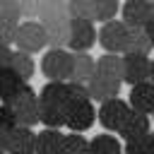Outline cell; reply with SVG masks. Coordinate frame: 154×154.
<instances>
[{"label":"cell","mask_w":154,"mask_h":154,"mask_svg":"<svg viewBox=\"0 0 154 154\" xmlns=\"http://www.w3.org/2000/svg\"><path fill=\"white\" fill-rule=\"evenodd\" d=\"M65 111L67 108H55V106H41L38 103L41 123H43V128H51V130H60L65 125Z\"/></svg>","instance_id":"22"},{"label":"cell","mask_w":154,"mask_h":154,"mask_svg":"<svg viewBox=\"0 0 154 154\" xmlns=\"http://www.w3.org/2000/svg\"><path fill=\"white\" fill-rule=\"evenodd\" d=\"M96 75H101V77H106V79H113V82H123V77H125L123 55L103 53V55L96 60Z\"/></svg>","instance_id":"17"},{"label":"cell","mask_w":154,"mask_h":154,"mask_svg":"<svg viewBox=\"0 0 154 154\" xmlns=\"http://www.w3.org/2000/svg\"><path fill=\"white\" fill-rule=\"evenodd\" d=\"M123 154H154L152 135L140 137V140H128V142L123 144Z\"/></svg>","instance_id":"27"},{"label":"cell","mask_w":154,"mask_h":154,"mask_svg":"<svg viewBox=\"0 0 154 154\" xmlns=\"http://www.w3.org/2000/svg\"><path fill=\"white\" fill-rule=\"evenodd\" d=\"M22 12H19V5L17 0H0V19L5 22H19Z\"/></svg>","instance_id":"30"},{"label":"cell","mask_w":154,"mask_h":154,"mask_svg":"<svg viewBox=\"0 0 154 154\" xmlns=\"http://www.w3.org/2000/svg\"><path fill=\"white\" fill-rule=\"evenodd\" d=\"M17 31H19V22H5V19H0V43L12 46L17 41Z\"/></svg>","instance_id":"28"},{"label":"cell","mask_w":154,"mask_h":154,"mask_svg":"<svg viewBox=\"0 0 154 154\" xmlns=\"http://www.w3.org/2000/svg\"><path fill=\"white\" fill-rule=\"evenodd\" d=\"M41 2H43V0H17L19 12H22V17H24L26 22H34V19L38 17V12H41Z\"/></svg>","instance_id":"29"},{"label":"cell","mask_w":154,"mask_h":154,"mask_svg":"<svg viewBox=\"0 0 154 154\" xmlns=\"http://www.w3.org/2000/svg\"><path fill=\"white\" fill-rule=\"evenodd\" d=\"M152 116H154V113H152Z\"/></svg>","instance_id":"40"},{"label":"cell","mask_w":154,"mask_h":154,"mask_svg":"<svg viewBox=\"0 0 154 154\" xmlns=\"http://www.w3.org/2000/svg\"><path fill=\"white\" fill-rule=\"evenodd\" d=\"M154 19L152 0H128L123 5V22L128 26H147Z\"/></svg>","instance_id":"10"},{"label":"cell","mask_w":154,"mask_h":154,"mask_svg":"<svg viewBox=\"0 0 154 154\" xmlns=\"http://www.w3.org/2000/svg\"><path fill=\"white\" fill-rule=\"evenodd\" d=\"M152 123H149V116H144V113H137V111H132L130 116H128V120H125V125L120 128V137L128 142V140H140V137H147V135H152Z\"/></svg>","instance_id":"15"},{"label":"cell","mask_w":154,"mask_h":154,"mask_svg":"<svg viewBox=\"0 0 154 154\" xmlns=\"http://www.w3.org/2000/svg\"><path fill=\"white\" fill-rule=\"evenodd\" d=\"M128 103H130L132 111L144 113V116H152V113H154V82L135 84V87L130 89Z\"/></svg>","instance_id":"11"},{"label":"cell","mask_w":154,"mask_h":154,"mask_svg":"<svg viewBox=\"0 0 154 154\" xmlns=\"http://www.w3.org/2000/svg\"><path fill=\"white\" fill-rule=\"evenodd\" d=\"M99 34L94 29V22H82V19H72L70 26V43L67 48L72 53H87L94 43H96Z\"/></svg>","instance_id":"9"},{"label":"cell","mask_w":154,"mask_h":154,"mask_svg":"<svg viewBox=\"0 0 154 154\" xmlns=\"http://www.w3.org/2000/svg\"><path fill=\"white\" fill-rule=\"evenodd\" d=\"M10 67L26 82L31 75H34V70H36V63H34V58L29 55V53H24V51H14V55H12V63H10Z\"/></svg>","instance_id":"24"},{"label":"cell","mask_w":154,"mask_h":154,"mask_svg":"<svg viewBox=\"0 0 154 154\" xmlns=\"http://www.w3.org/2000/svg\"><path fill=\"white\" fill-rule=\"evenodd\" d=\"M89 152L91 154H123V144L113 135H96L89 140Z\"/></svg>","instance_id":"21"},{"label":"cell","mask_w":154,"mask_h":154,"mask_svg":"<svg viewBox=\"0 0 154 154\" xmlns=\"http://www.w3.org/2000/svg\"><path fill=\"white\" fill-rule=\"evenodd\" d=\"M89 152V140L82 132H70L63 137V152L60 154H84Z\"/></svg>","instance_id":"25"},{"label":"cell","mask_w":154,"mask_h":154,"mask_svg":"<svg viewBox=\"0 0 154 154\" xmlns=\"http://www.w3.org/2000/svg\"><path fill=\"white\" fill-rule=\"evenodd\" d=\"M38 103L41 106H55V108H67L70 94H67V82H48L38 91Z\"/></svg>","instance_id":"14"},{"label":"cell","mask_w":154,"mask_h":154,"mask_svg":"<svg viewBox=\"0 0 154 154\" xmlns=\"http://www.w3.org/2000/svg\"><path fill=\"white\" fill-rule=\"evenodd\" d=\"M144 29H147V36H149V41H152V48H154V19H152V22H149Z\"/></svg>","instance_id":"35"},{"label":"cell","mask_w":154,"mask_h":154,"mask_svg":"<svg viewBox=\"0 0 154 154\" xmlns=\"http://www.w3.org/2000/svg\"><path fill=\"white\" fill-rule=\"evenodd\" d=\"M63 132L60 130H51L43 128L41 132H36V149L34 154H60L63 152Z\"/></svg>","instance_id":"19"},{"label":"cell","mask_w":154,"mask_h":154,"mask_svg":"<svg viewBox=\"0 0 154 154\" xmlns=\"http://www.w3.org/2000/svg\"><path fill=\"white\" fill-rule=\"evenodd\" d=\"M123 65H125V77L123 82H128L130 87L142 84V82H152V58L149 55H137V53H125L123 55Z\"/></svg>","instance_id":"8"},{"label":"cell","mask_w":154,"mask_h":154,"mask_svg":"<svg viewBox=\"0 0 154 154\" xmlns=\"http://www.w3.org/2000/svg\"><path fill=\"white\" fill-rule=\"evenodd\" d=\"M132 113L130 103L123 101V99H111V101H103L96 111V118L99 123L108 130V132H120V128L125 125L128 116Z\"/></svg>","instance_id":"6"},{"label":"cell","mask_w":154,"mask_h":154,"mask_svg":"<svg viewBox=\"0 0 154 154\" xmlns=\"http://www.w3.org/2000/svg\"><path fill=\"white\" fill-rule=\"evenodd\" d=\"M41 72L48 82H70L72 72V51L67 48H48L41 58Z\"/></svg>","instance_id":"3"},{"label":"cell","mask_w":154,"mask_h":154,"mask_svg":"<svg viewBox=\"0 0 154 154\" xmlns=\"http://www.w3.org/2000/svg\"><path fill=\"white\" fill-rule=\"evenodd\" d=\"M12 128H17L14 113L7 103H0V130H12Z\"/></svg>","instance_id":"32"},{"label":"cell","mask_w":154,"mask_h":154,"mask_svg":"<svg viewBox=\"0 0 154 154\" xmlns=\"http://www.w3.org/2000/svg\"><path fill=\"white\" fill-rule=\"evenodd\" d=\"M96 120V108L91 101H77V103H67L65 111V125L72 132H84L94 125Z\"/></svg>","instance_id":"7"},{"label":"cell","mask_w":154,"mask_h":154,"mask_svg":"<svg viewBox=\"0 0 154 154\" xmlns=\"http://www.w3.org/2000/svg\"><path fill=\"white\" fill-rule=\"evenodd\" d=\"M67 94H70V103H77V101H91L87 84H79V82H67Z\"/></svg>","instance_id":"31"},{"label":"cell","mask_w":154,"mask_h":154,"mask_svg":"<svg viewBox=\"0 0 154 154\" xmlns=\"http://www.w3.org/2000/svg\"><path fill=\"white\" fill-rule=\"evenodd\" d=\"M120 84H123V82H113V79H106V77H101V75H94V77L87 82V89H89L91 101L103 103V101L118 99V94H120Z\"/></svg>","instance_id":"12"},{"label":"cell","mask_w":154,"mask_h":154,"mask_svg":"<svg viewBox=\"0 0 154 154\" xmlns=\"http://www.w3.org/2000/svg\"><path fill=\"white\" fill-rule=\"evenodd\" d=\"M38 22L48 31V46L51 48H65L70 43L72 17L67 12L65 0H43L41 12H38Z\"/></svg>","instance_id":"1"},{"label":"cell","mask_w":154,"mask_h":154,"mask_svg":"<svg viewBox=\"0 0 154 154\" xmlns=\"http://www.w3.org/2000/svg\"><path fill=\"white\" fill-rule=\"evenodd\" d=\"M152 51V41L147 36L144 26H130V36H128V53H137V55H149Z\"/></svg>","instance_id":"20"},{"label":"cell","mask_w":154,"mask_h":154,"mask_svg":"<svg viewBox=\"0 0 154 154\" xmlns=\"http://www.w3.org/2000/svg\"><path fill=\"white\" fill-rule=\"evenodd\" d=\"M152 5H154V0H152Z\"/></svg>","instance_id":"39"},{"label":"cell","mask_w":154,"mask_h":154,"mask_svg":"<svg viewBox=\"0 0 154 154\" xmlns=\"http://www.w3.org/2000/svg\"><path fill=\"white\" fill-rule=\"evenodd\" d=\"M24 79L12 70V67H5L0 70V103H10L22 89H24Z\"/></svg>","instance_id":"18"},{"label":"cell","mask_w":154,"mask_h":154,"mask_svg":"<svg viewBox=\"0 0 154 154\" xmlns=\"http://www.w3.org/2000/svg\"><path fill=\"white\" fill-rule=\"evenodd\" d=\"M94 75H96V60H94L89 53H72V72H70V82L87 84Z\"/></svg>","instance_id":"16"},{"label":"cell","mask_w":154,"mask_h":154,"mask_svg":"<svg viewBox=\"0 0 154 154\" xmlns=\"http://www.w3.org/2000/svg\"><path fill=\"white\" fill-rule=\"evenodd\" d=\"M14 43H17V51H24L29 55L38 53L48 46V31L43 29L41 22H22Z\"/></svg>","instance_id":"5"},{"label":"cell","mask_w":154,"mask_h":154,"mask_svg":"<svg viewBox=\"0 0 154 154\" xmlns=\"http://www.w3.org/2000/svg\"><path fill=\"white\" fill-rule=\"evenodd\" d=\"M34 149H36V132L31 128H24V125L12 128L7 154H34Z\"/></svg>","instance_id":"13"},{"label":"cell","mask_w":154,"mask_h":154,"mask_svg":"<svg viewBox=\"0 0 154 154\" xmlns=\"http://www.w3.org/2000/svg\"><path fill=\"white\" fill-rule=\"evenodd\" d=\"M10 132H12V130H0V154H7V144H10Z\"/></svg>","instance_id":"34"},{"label":"cell","mask_w":154,"mask_h":154,"mask_svg":"<svg viewBox=\"0 0 154 154\" xmlns=\"http://www.w3.org/2000/svg\"><path fill=\"white\" fill-rule=\"evenodd\" d=\"M152 142H154V132H152Z\"/></svg>","instance_id":"37"},{"label":"cell","mask_w":154,"mask_h":154,"mask_svg":"<svg viewBox=\"0 0 154 154\" xmlns=\"http://www.w3.org/2000/svg\"><path fill=\"white\" fill-rule=\"evenodd\" d=\"M128 36H130V26L123 19H111L99 29V43L106 53L125 55L128 53Z\"/></svg>","instance_id":"4"},{"label":"cell","mask_w":154,"mask_h":154,"mask_svg":"<svg viewBox=\"0 0 154 154\" xmlns=\"http://www.w3.org/2000/svg\"><path fill=\"white\" fill-rule=\"evenodd\" d=\"M67 12H70L72 19H82V22H94L96 19L94 0H67Z\"/></svg>","instance_id":"23"},{"label":"cell","mask_w":154,"mask_h":154,"mask_svg":"<svg viewBox=\"0 0 154 154\" xmlns=\"http://www.w3.org/2000/svg\"><path fill=\"white\" fill-rule=\"evenodd\" d=\"M84 154H91V152H84Z\"/></svg>","instance_id":"38"},{"label":"cell","mask_w":154,"mask_h":154,"mask_svg":"<svg viewBox=\"0 0 154 154\" xmlns=\"http://www.w3.org/2000/svg\"><path fill=\"white\" fill-rule=\"evenodd\" d=\"M149 79L154 82V60H152V75H149Z\"/></svg>","instance_id":"36"},{"label":"cell","mask_w":154,"mask_h":154,"mask_svg":"<svg viewBox=\"0 0 154 154\" xmlns=\"http://www.w3.org/2000/svg\"><path fill=\"white\" fill-rule=\"evenodd\" d=\"M12 55H14V51H12L10 46H5V43H0V70H5V67H10V63H12Z\"/></svg>","instance_id":"33"},{"label":"cell","mask_w":154,"mask_h":154,"mask_svg":"<svg viewBox=\"0 0 154 154\" xmlns=\"http://www.w3.org/2000/svg\"><path fill=\"white\" fill-rule=\"evenodd\" d=\"M94 10H96V19L106 24V22L116 19L120 5H118V0H94Z\"/></svg>","instance_id":"26"},{"label":"cell","mask_w":154,"mask_h":154,"mask_svg":"<svg viewBox=\"0 0 154 154\" xmlns=\"http://www.w3.org/2000/svg\"><path fill=\"white\" fill-rule=\"evenodd\" d=\"M7 106L12 108L17 125L34 128L36 123H41V116H38V94L34 91V87L24 84V89H22Z\"/></svg>","instance_id":"2"}]
</instances>
